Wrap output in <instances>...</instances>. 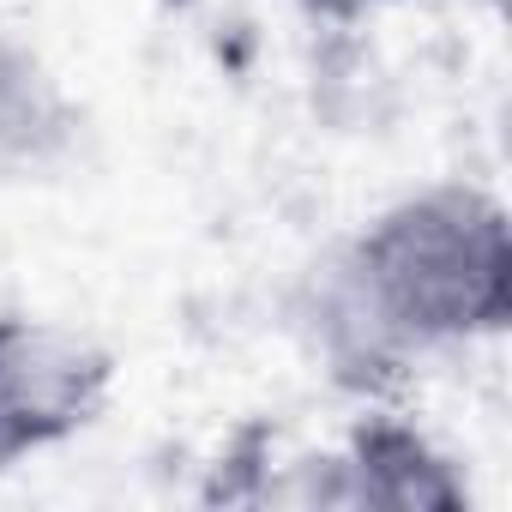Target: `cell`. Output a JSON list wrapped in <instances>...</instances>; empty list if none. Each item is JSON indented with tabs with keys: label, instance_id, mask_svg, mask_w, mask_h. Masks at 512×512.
<instances>
[{
	"label": "cell",
	"instance_id": "4",
	"mask_svg": "<svg viewBox=\"0 0 512 512\" xmlns=\"http://www.w3.org/2000/svg\"><path fill=\"white\" fill-rule=\"evenodd\" d=\"M73 133H79V109L67 103L55 73L37 55L0 43V187L55 169Z\"/></svg>",
	"mask_w": 512,
	"mask_h": 512
},
{
	"label": "cell",
	"instance_id": "5",
	"mask_svg": "<svg viewBox=\"0 0 512 512\" xmlns=\"http://www.w3.org/2000/svg\"><path fill=\"white\" fill-rule=\"evenodd\" d=\"M314 7H326V13H362V7H380V0H314Z\"/></svg>",
	"mask_w": 512,
	"mask_h": 512
},
{
	"label": "cell",
	"instance_id": "1",
	"mask_svg": "<svg viewBox=\"0 0 512 512\" xmlns=\"http://www.w3.org/2000/svg\"><path fill=\"white\" fill-rule=\"evenodd\" d=\"M512 320V223L470 181H434L350 235L308 290V332L350 392L392 386L410 356L500 338Z\"/></svg>",
	"mask_w": 512,
	"mask_h": 512
},
{
	"label": "cell",
	"instance_id": "3",
	"mask_svg": "<svg viewBox=\"0 0 512 512\" xmlns=\"http://www.w3.org/2000/svg\"><path fill=\"white\" fill-rule=\"evenodd\" d=\"M326 506H374V512H458L470 506L452 458L398 416H362L338 458H326Z\"/></svg>",
	"mask_w": 512,
	"mask_h": 512
},
{
	"label": "cell",
	"instance_id": "2",
	"mask_svg": "<svg viewBox=\"0 0 512 512\" xmlns=\"http://www.w3.org/2000/svg\"><path fill=\"white\" fill-rule=\"evenodd\" d=\"M115 392V356L61 320L0 314V470L79 440Z\"/></svg>",
	"mask_w": 512,
	"mask_h": 512
}]
</instances>
